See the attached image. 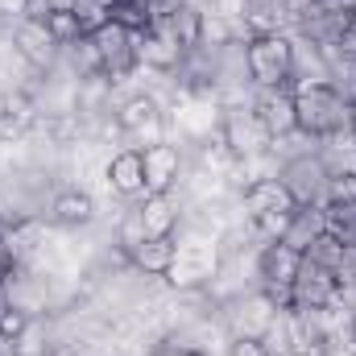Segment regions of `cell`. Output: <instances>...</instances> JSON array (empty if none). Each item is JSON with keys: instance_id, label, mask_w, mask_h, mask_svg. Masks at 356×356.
<instances>
[{"instance_id": "obj_34", "label": "cell", "mask_w": 356, "mask_h": 356, "mask_svg": "<svg viewBox=\"0 0 356 356\" xmlns=\"http://www.w3.org/2000/svg\"><path fill=\"white\" fill-rule=\"evenodd\" d=\"M4 178H8V175H4V158H0V186H4Z\"/></svg>"}, {"instance_id": "obj_29", "label": "cell", "mask_w": 356, "mask_h": 356, "mask_svg": "<svg viewBox=\"0 0 356 356\" xmlns=\"http://www.w3.org/2000/svg\"><path fill=\"white\" fill-rule=\"evenodd\" d=\"M228 356H269V353L261 340H241L236 336V340H228Z\"/></svg>"}, {"instance_id": "obj_6", "label": "cell", "mask_w": 356, "mask_h": 356, "mask_svg": "<svg viewBox=\"0 0 356 356\" xmlns=\"http://www.w3.org/2000/svg\"><path fill=\"white\" fill-rule=\"evenodd\" d=\"M137 33L141 29H129L120 21H104L91 38H95V50H99V63H104V79L112 83H124L137 67Z\"/></svg>"}, {"instance_id": "obj_18", "label": "cell", "mask_w": 356, "mask_h": 356, "mask_svg": "<svg viewBox=\"0 0 356 356\" xmlns=\"http://www.w3.org/2000/svg\"><path fill=\"white\" fill-rule=\"evenodd\" d=\"M50 220L58 228H88L91 220H95V199L83 186H63L50 199Z\"/></svg>"}, {"instance_id": "obj_36", "label": "cell", "mask_w": 356, "mask_h": 356, "mask_svg": "<svg viewBox=\"0 0 356 356\" xmlns=\"http://www.w3.org/2000/svg\"><path fill=\"white\" fill-rule=\"evenodd\" d=\"M273 356H290V353H273Z\"/></svg>"}, {"instance_id": "obj_22", "label": "cell", "mask_w": 356, "mask_h": 356, "mask_svg": "<svg viewBox=\"0 0 356 356\" xmlns=\"http://www.w3.org/2000/svg\"><path fill=\"white\" fill-rule=\"evenodd\" d=\"M63 58H67V67H71V75L83 83V79H95V75H104V63H99V50H95V38L83 33V38H75L71 46H63L58 50Z\"/></svg>"}, {"instance_id": "obj_3", "label": "cell", "mask_w": 356, "mask_h": 356, "mask_svg": "<svg viewBox=\"0 0 356 356\" xmlns=\"http://www.w3.org/2000/svg\"><path fill=\"white\" fill-rule=\"evenodd\" d=\"M220 266H224L220 245H216L211 236H199V232H195V236H182V241H178L166 282L175 286L178 294H199V290H207V286L216 282Z\"/></svg>"}, {"instance_id": "obj_1", "label": "cell", "mask_w": 356, "mask_h": 356, "mask_svg": "<svg viewBox=\"0 0 356 356\" xmlns=\"http://www.w3.org/2000/svg\"><path fill=\"white\" fill-rule=\"evenodd\" d=\"M348 95L336 83H298L294 88V112H298V137L327 145L348 137Z\"/></svg>"}, {"instance_id": "obj_35", "label": "cell", "mask_w": 356, "mask_h": 356, "mask_svg": "<svg viewBox=\"0 0 356 356\" xmlns=\"http://www.w3.org/2000/svg\"><path fill=\"white\" fill-rule=\"evenodd\" d=\"M353 29H356V13H353Z\"/></svg>"}, {"instance_id": "obj_7", "label": "cell", "mask_w": 356, "mask_h": 356, "mask_svg": "<svg viewBox=\"0 0 356 356\" xmlns=\"http://www.w3.org/2000/svg\"><path fill=\"white\" fill-rule=\"evenodd\" d=\"M220 137H224V145L236 154V162L266 158L269 149H273V141H269V133L261 129V120H257L253 104H245V108H224Z\"/></svg>"}, {"instance_id": "obj_16", "label": "cell", "mask_w": 356, "mask_h": 356, "mask_svg": "<svg viewBox=\"0 0 356 356\" xmlns=\"http://www.w3.org/2000/svg\"><path fill=\"white\" fill-rule=\"evenodd\" d=\"M116 124H120V133H137V137H145V129L158 137V129H162V112H158V99L149 95V91H133L129 99H120L116 108ZM166 141V137H162Z\"/></svg>"}, {"instance_id": "obj_10", "label": "cell", "mask_w": 356, "mask_h": 356, "mask_svg": "<svg viewBox=\"0 0 356 356\" xmlns=\"http://www.w3.org/2000/svg\"><path fill=\"white\" fill-rule=\"evenodd\" d=\"M282 311L269 302L266 290H253V294H241L236 302H232V311L224 315V323H228V336L236 340H261L269 327H273V319H277Z\"/></svg>"}, {"instance_id": "obj_13", "label": "cell", "mask_w": 356, "mask_h": 356, "mask_svg": "<svg viewBox=\"0 0 356 356\" xmlns=\"http://www.w3.org/2000/svg\"><path fill=\"white\" fill-rule=\"evenodd\" d=\"M253 112L269 133V141L298 137V112H294V88H266L253 99Z\"/></svg>"}, {"instance_id": "obj_32", "label": "cell", "mask_w": 356, "mask_h": 356, "mask_svg": "<svg viewBox=\"0 0 356 356\" xmlns=\"http://www.w3.org/2000/svg\"><path fill=\"white\" fill-rule=\"evenodd\" d=\"M0 356H21V344L8 340V336H0Z\"/></svg>"}, {"instance_id": "obj_2", "label": "cell", "mask_w": 356, "mask_h": 356, "mask_svg": "<svg viewBox=\"0 0 356 356\" xmlns=\"http://www.w3.org/2000/svg\"><path fill=\"white\" fill-rule=\"evenodd\" d=\"M245 67L257 88H294V33H261L245 42Z\"/></svg>"}, {"instance_id": "obj_27", "label": "cell", "mask_w": 356, "mask_h": 356, "mask_svg": "<svg viewBox=\"0 0 356 356\" xmlns=\"http://www.w3.org/2000/svg\"><path fill=\"white\" fill-rule=\"evenodd\" d=\"M29 323H33V319H29L25 311H13V307H4V311H0V336H8V340H21Z\"/></svg>"}, {"instance_id": "obj_19", "label": "cell", "mask_w": 356, "mask_h": 356, "mask_svg": "<svg viewBox=\"0 0 356 356\" xmlns=\"http://www.w3.org/2000/svg\"><path fill=\"white\" fill-rule=\"evenodd\" d=\"M327 228H323V207H294L290 211V220H286V232L277 236L282 245H290L294 253H307V245L315 241V236H323Z\"/></svg>"}, {"instance_id": "obj_26", "label": "cell", "mask_w": 356, "mask_h": 356, "mask_svg": "<svg viewBox=\"0 0 356 356\" xmlns=\"http://www.w3.org/2000/svg\"><path fill=\"white\" fill-rule=\"evenodd\" d=\"M46 29L54 33V42H58V46H71L75 38H83V29H79L75 13H50V17H46Z\"/></svg>"}, {"instance_id": "obj_17", "label": "cell", "mask_w": 356, "mask_h": 356, "mask_svg": "<svg viewBox=\"0 0 356 356\" xmlns=\"http://www.w3.org/2000/svg\"><path fill=\"white\" fill-rule=\"evenodd\" d=\"M104 182L124 195V199H141L145 195V166H141V149H120L108 158L104 166Z\"/></svg>"}, {"instance_id": "obj_11", "label": "cell", "mask_w": 356, "mask_h": 356, "mask_svg": "<svg viewBox=\"0 0 356 356\" xmlns=\"http://www.w3.org/2000/svg\"><path fill=\"white\" fill-rule=\"evenodd\" d=\"M186 63V50L170 29L162 25H149L137 33V67L141 71H154V75H175L178 67Z\"/></svg>"}, {"instance_id": "obj_5", "label": "cell", "mask_w": 356, "mask_h": 356, "mask_svg": "<svg viewBox=\"0 0 356 356\" xmlns=\"http://www.w3.org/2000/svg\"><path fill=\"white\" fill-rule=\"evenodd\" d=\"M302 253H294L282 241H266L257 249V290H266L277 311H290V282L298 277Z\"/></svg>"}, {"instance_id": "obj_28", "label": "cell", "mask_w": 356, "mask_h": 356, "mask_svg": "<svg viewBox=\"0 0 356 356\" xmlns=\"http://www.w3.org/2000/svg\"><path fill=\"white\" fill-rule=\"evenodd\" d=\"M336 282H340V290H356V245H344L340 266H336Z\"/></svg>"}, {"instance_id": "obj_15", "label": "cell", "mask_w": 356, "mask_h": 356, "mask_svg": "<svg viewBox=\"0 0 356 356\" xmlns=\"http://www.w3.org/2000/svg\"><path fill=\"white\" fill-rule=\"evenodd\" d=\"M141 166H145V195H170L182 182V154L170 141L141 145Z\"/></svg>"}, {"instance_id": "obj_8", "label": "cell", "mask_w": 356, "mask_h": 356, "mask_svg": "<svg viewBox=\"0 0 356 356\" xmlns=\"http://www.w3.org/2000/svg\"><path fill=\"white\" fill-rule=\"evenodd\" d=\"M0 294H4V307L13 311H25L29 319H42L50 311V277H42L38 269L29 266H13L0 282Z\"/></svg>"}, {"instance_id": "obj_33", "label": "cell", "mask_w": 356, "mask_h": 356, "mask_svg": "<svg viewBox=\"0 0 356 356\" xmlns=\"http://www.w3.org/2000/svg\"><path fill=\"white\" fill-rule=\"evenodd\" d=\"M257 4H273V0H245V8H257Z\"/></svg>"}, {"instance_id": "obj_12", "label": "cell", "mask_w": 356, "mask_h": 356, "mask_svg": "<svg viewBox=\"0 0 356 356\" xmlns=\"http://www.w3.org/2000/svg\"><path fill=\"white\" fill-rule=\"evenodd\" d=\"M58 42H54V33L46 29V21H38V17H21L17 25H13V54L21 58V63H29V67H38V71H50L54 63H58Z\"/></svg>"}, {"instance_id": "obj_4", "label": "cell", "mask_w": 356, "mask_h": 356, "mask_svg": "<svg viewBox=\"0 0 356 356\" xmlns=\"http://www.w3.org/2000/svg\"><path fill=\"white\" fill-rule=\"evenodd\" d=\"M327 178H332V166H327L323 149H298V154L282 158V166H277V182L290 191V199L298 207H323Z\"/></svg>"}, {"instance_id": "obj_23", "label": "cell", "mask_w": 356, "mask_h": 356, "mask_svg": "<svg viewBox=\"0 0 356 356\" xmlns=\"http://www.w3.org/2000/svg\"><path fill=\"white\" fill-rule=\"evenodd\" d=\"M145 241H149V236H145L141 211H137V207H129V211L120 216V224H116V241H112V245H116L120 253H129V257H133V253H137V249H141Z\"/></svg>"}, {"instance_id": "obj_14", "label": "cell", "mask_w": 356, "mask_h": 356, "mask_svg": "<svg viewBox=\"0 0 356 356\" xmlns=\"http://www.w3.org/2000/svg\"><path fill=\"white\" fill-rule=\"evenodd\" d=\"M298 203L290 199V191L277 182V175H266V178H253L249 186H241V211L245 220H261V216H290Z\"/></svg>"}, {"instance_id": "obj_20", "label": "cell", "mask_w": 356, "mask_h": 356, "mask_svg": "<svg viewBox=\"0 0 356 356\" xmlns=\"http://www.w3.org/2000/svg\"><path fill=\"white\" fill-rule=\"evenodd\" d=\"M137 211H141L145 236H175L178 232V216H182V211L175 207L170 195H141Z\"/></svg>"}, {"instance_id": "obj_9", "label": "cell", "mask_w": 356, "mask_h": 356, "mask_svg": "<svg viewBox=\"0 0 356 356\" xmlns=\"http://www.w3.org/2000/svg\"><path fill=\"white\" fill-rule=\"evenodd\" d=\"M340 307V282L323 266L302 261L298 277L290 282V311H332Z\"/></svg>"}, {"instance_id": "obj_25", "label": "cell", "mask_w": 356, "mask_h": 356, "mask_svg": "<svg viewBox=\"0 0 356 356\" xmlns=\"http://www.w3.org/2000/svg\"><path fill=\"white\" fill-rule=\"evenodd\" d=\"M323 203H356V170H332Z\"/></svg>"}, {"instance_id": "obj_21", "label": "cell", "mask_w": 356, "mask_h": 356, "mask_svg": "<svg viewBox=\"0 0 356 356\" xmlns=\"http://www.w3.org/2000/svg\"><path fill=\"white\" fill-rule=\"evenodd\" d=\"M175 249H178V236H149L129 261L137 273H145V277H166L170 273V261H175Z\"/></svg>"}, {"instance_id": "obj_30", "label": "cell", "mask_w": 356, "mask_h": 356, "mask_svg": "<svg viewBox=\"0 0 356 356\" xmlns=\"http://www.w3.org/2000/svg\"><path fill=\"white\" fill-rule=\"evenodd\" d=\"M21 17H29V0H0V21H21Z\"/></svg>"}, {"instance_id": "obj_31", "label": "cell", "mask_w": 356, "mask_h": 356, "mask_svg": "<svg viewBox=\"0 0 356 356\" xmlns=\"http://www.w3.org/2000/svg\"><path fill=\"white\" fill-rule=\"evenodd\" d=\"M13 269V253H8V245H4V232H0V282H4V273Z\"/></svg>"}, {"instance_id": "obj_24", "label": "cell", "mask_w": 356, "mask_h": 356, "mask_svg": "<svg viewBox=\"0 0 356 356\" xmlns=\"http://www.w3.org/2000/svg\"><path fill=\"white\" fill-rule=\"evenodd\" d=\"M340 253H344V245L332 236V232H323V236H315L311 245H307V253H302V261H311V266H323L336 273V266H340Z\"/></svg>"}]
</instances>
